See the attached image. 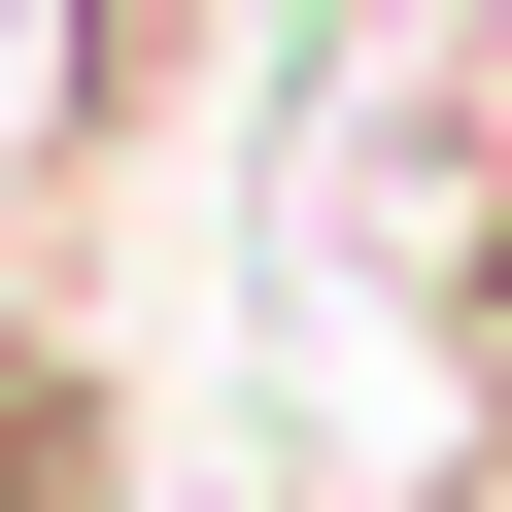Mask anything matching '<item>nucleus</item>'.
<instances>
[{"label":"nucleus","mask_w":512,"mask_h":512,"mask_svg":"<svg viewBox=\"0 0 512 512\" xmlns=\"http://www.w3.org/2000/svg\"><path fill=\"white\" fill-rule=\"evenodd\" d=\"M0 512H103V410L69 376H0Z\"/></svg>","instance_id":"f257e3e1"}]
</instances>
